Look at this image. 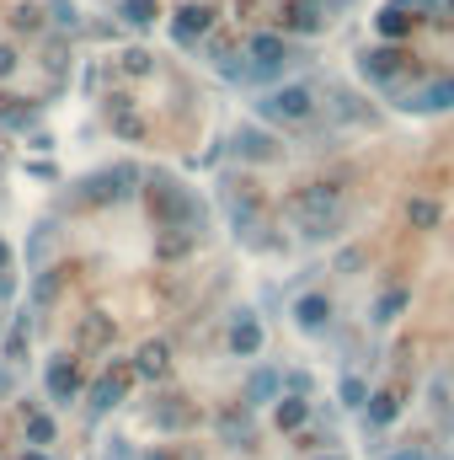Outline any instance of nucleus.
I'll list each match as a JSON object with an SVG mask.
<instances>
[{
	"label": "nucleus",
	"mask_w": 454,
	"mask_h": 460,
	"mask_svg": "<svg viewBox=\"0 0 454 460\" xmlns=\"http://www.w3.org/2000/svg\"><path fill=\"white\" fill-rule=\"evenodd\" d=\"M332 108H337L342 123H363V128L374 123V113H369V108H358V97H347V92H337V97H332Z\"/></svg>",
	"instance_id": "21"
},
{
	"label": "nucleus",
	"mask_w": 454,
	"mask_h": 460,
	"mask_svg": "<svg viewBox=\"0 0 454 460\" xmlns=\"http://www.w3.org/2000/svg\"><path fill=\"white\" fill-rule=\"evenodd\" d=\"M294 327L310 332V338L327 332V327H332V300H327V295H300V300H294Z\"/></svg>",
	"instance_id": "9"
},
{
	"label": "nucleus",
	"mask_w": 454,
	"mask_h": 460,
	"mask_svg": "<svg viewBox=\"0 0 454 460\" xmlns=\"http://www.w3.org/2000/svg\"><path fill=\"white\" fill-rule=\"evenodd\" d=\"M294 226L305 241H332L342 230V193L337 182H316L294 193Z\"/></svg>",
	"instance_id": "1"
},
{
	"label": "nucleus",
	"mask_w": 454,
	"mask_h": 460,
	"mask_svg": "<svg viewBox=\"0 0 454 460\" xmlns=\"http://www.w3.org/2000/svg\"><path fill=\"white\" fill-rule=\"evenodd\" d=\"M396 418H401V391H396V385L374 391V396H369V407H363V423H369V429L380 434V429H390Z\"/></svg>",
	"instance_id": "12"
},
{
	"label": "nucleus",
	"mask_w": 454,
	"mask_h": 460,
	"mask_svg": "<svg viewBox=\"0 0 454 460\" xmlns=\"http://www.w3.org/2000/svg\"><path fill=\"white\" fill-rule=\"evenodd\" d=\"M230 353H240V358L262 353V322H257L251 311H240V316L230 322Z\"/></svg>",
	"instance_id": "13"
},
{
	"label": "nucleus",
	"mask_w": 454,
	"mask_h": 460,
	"mask_svg": "<svg viewBox=\"0 0 454 460\" xmlns=\"http://www.w3.org/2000/svg\"><path fill=\"white\" fill-rule=\"evenodd\" d=\"M209 27H214V5H182V11H177V22H171V38L188 49V43H198Z\"/></svg>",
	"instance_id": "8"
},
{
	"label": "nucleus",
	"mask_w": 454,
	"mask_h": 460,
	"mask_svg": "<svg viewBox=\"0 0 454 460\" xmlns=\"http://www.w3.org/2000/svg\"><path fill=\"white\" fill-rule=\"evenodd\" d=\"M406 300H412V295H406V284H396V289H385V295L374 300V316H369V322H374V327H390V322H396V316L406 311Z\"/></svg>",
	"instance_id": "16"
},
{
	"label": "nucleus",
	"mask_w": 454,
	"mask_h": 460,
	"mask_svg": "<svg viewBox=\"0 0 454 460\" xmlns=\"http://www.w3.org/2000/svg\"><path fill=\"white\" fill-rule=\"evenodd\" d=\"M118 402H123V375H102V380L92 385V418L113 412Z\"/></svg>",
	"instance_id": "17"
},
{
	"label": "nucleus",
	"mask_w": 454,
	"mask_h": 460,
	"mask_svg": "<svg viewBox=\"0 0 454 460\" xmlns=\"http://www.w3.org/2000/svg\"><path fill=\"white\" fill-rule=\"evenodd\" d=\"M257 113L267 118V123H305V118L316 113V97H310V86H273L257 102Z\"/></svg>",
	"instance_id": "4"
},
{
	"label": "nucleus",
	"mask_w": 454,
	"mask_h": 460,
	"mask_svg": "<svg viewBox=\"0 0 454 460\" xmlns=\"http://www.w3.org/2000/svg\"><path fill=\"white\" fill-rule=\"evenodd\" d=\"M385 460H444L439 450H428V445H401V450H390Z\"/></svg>",
	"instance_id": "26"
},
{
	"label": "nucleus",
	"mask_w": 454,
	"mask_h": 460,
	"mask_svg": "<svg viewBox=\"0 0 454 460\" xmlns=\"http://www.w3.org/2000/svg\"><path fill=\"white\" fill-rule=\"evenodd\" d=\"M54 22H59V27H75V5H70V0H54Z\"/></svg>",
	"instance_id": "28"
},
{
	"label": "nucleus",
	"mask_w": 454,
	"mask_h": 460,
	"mask_svg": "<svg viewBox=\"0 0 454 460\" xmlns=\"http://www.w3.org/2000/svg\"><path fill=\"white\" fill-rule=\"evenodd\" d=\"M102 460H128V439H113V445H108V456Z\"/></svg>",
	"instance_id": "30"
},
{
	"label": "nucleus",
	"mask_w": 454,
	"mask_h": 460,
	"mask_svg": "<svg viewBox=\"0 0 454 460\" xmlns=\"http://www.w3.org/2000/svg\"><path fill=\"white\" fill-rule=\"evenodd\" d=\"M43 385H48V402H54V407H70V402L81 396V364H75V358H48Z\"/></svg>",
	"instance_id": "6"
},
{
	"label": "nucleus",
	"mask_w": 454,
	"mask_h": 460,
	"mask_svg": "<svg viewBox=\"0 0 454 460\" xmlns=\"http://www.w3.org/2000/svg\"><path fill=\"white\" fill-rule=\"evenodd\" d=\"M144 380H155V375H166V343H144L139 348V364H134Z\"/></svg>",
	"instance_id": "20"
},
{
	"label": "nucleus",
	"mask_w": 454,
	"mask_h": 460,
	"mask_svg": "<svg viewBox=\"0 0 454 460\" xmlns=\"http://www.w3.org/2000/svg\"><path fill=\"white\" fill-rule=\"evenodd\" d=\"M230 145H235V155H240V161H273V155H278V139H273V134H262V128H251V123H246V128H235V139H230Z\"/></svg>",
	"instance_id": "11"
},
{
	"label": "nucleus",
	"mask_w": 454,
	"mask_h": 460,
	"mask_svg": "<svg viewBox=\"0 0 454 460\" xmlns=\"http://www.w3.org/2000/svg\"><path fill=\"white\" fill-rule=\"evenodd\" d=\"M337 396H342V407H369V396H374V391H369V385H363L358 375H342Z\"/></svg>",
	"instance_id": "22"
},
{
	"label": "nucleus",
	"mask_w": 454,
	"mask_h": 460,
	"mask_svg": "<svg viewBox=\"0 0 454 460\" xmlns=\"http://www.w3.org/2000/svg\"><path fill=\"white\" fill-rule=\"evenodd\" d=\"M374 27H380V38H406V32H412V11H406V0H396V5H380Z\"/></svg>",
	"instance_id": "15"
},
{
	"label": "nucleus",
	"mask_w": 454,
	"mask_h": 460,
	"mask_svg": "<svg viewBox=\"0 0 454 460\" xmlns=\"http://www.w3.org/2000/svg\"><path fill=\"white\" fill-rule=\"evenodd\" d=\"M321 22H327L321 16V0H289L284 5V27L289 32H321Z\"/></svg>",
	"instance_id": "14"
},
{
	"label": "nucleus",
	"mask_w": 454,
	"mask_h": 460,
	"mask_svg": "<svg viewBox=\"0 0 454 460\" xmlns=\"http://www.w3.org/2000/svg\"><path fill=\"white\" fill-rule=\"evenodd\" d=\"M5 268H11V246L0 241V273H5Z\"/></svg>",
	"instance_id": "31"
},
{
	"label": "nucleus",
	"mask_w": 454,
	"mask_h": 460,
	"mask_svg": "<svg viewBox=\"0 0 454 460\" xmlns=\"http://www.w3.org/2000/svg\"><path fill=\"white\" fill-rule=\"evenodd\" d=\"M27 439L32 445H54V418L48 412H27Z\"/></svg>",
	"instance_id": "23"
},
{
	"label": "nucleus",
	"mask_w": 454,
	"mask_h": 460,
	"mask_svg": "<svg viewBox=\"0 0 454 460\" xmlns=\"http://www.w3.org/2000/svg\"><path fill=\"white\" fill-rule=\"evenodd\" d=\"M358 70H363V81H374V86H396L401 81V70H406V54L401 49H369V54H358Z\"/></svg>",
	"instance_id": "5"
},
{
	"label": "nucleus",
	"mask_w": 454,
	"mask_h": 460,
	"mask_svg": "<svg viewBox=\"0 0 454 460\" xmlns=\"http://www.w3.org/2000/svg\"><path fill=\"white\" fill-rule=\"evenodd\" d=\"M118 16H123L128 27H150V22L161 16V5H155V0H118Z\"/></svg>",
	"instance_id": "19"
},
{
	"label": "nucleus",
	"mask_w": 454,
	"mask_h": 460,
	"mask_svg": "<svg viewBox=\"0 0 454 460\" xmlns=\"http://www.w3.org/2000/svg\"><path fill=\"white\" fill-rule=\"evenodd\" d=\"M305 418H310V402H305V396H284V402H278V429H284V434L305 429Z\"/></svg>",
	"instance_id": "18"
},
{
	"label": "nucleus",
	"mask_w": 454,
	"mask_h": 460,
	"mask_svg": "<svg viewBox=\"0 0 454 460\" xmlns=\"http://www.w3.org/2000/svg\"><path fill=\"white\" fill-rule=\"evenodd\" d=\"M113 123H118V134H128V139H139V134H144V128H139V118H134V113H123V108L113 113Z\"/></svg>",
	"instance_id": "27"
},
{
	"label": "nucleus",
	"mask_w": 454,
	"mask_h": 460,
	"mask_svg": "<svg viewBox=\"0 0 454 460\" xmlns=\"http://www.w3.org/2000/svg\"><path fill=\"white\" fill-rule=\"evenodd\" d=\"M406 113H450L454 108V81L444 75V81H428V86H417L406 102H401Z\"/></svg>",
	"instance_id": "7"
},
{
	"label": "nucleus",
	"mask_w": 454,
	"mask_h": 460,
	"mask_svg": "<svg viewBox=\"0 0 454 460\" xmlns=\"http://www.w3.org/2000/svg\"><path fill=\"white\" fill-rule=\"evenodd\" d=\"M412 226H417V230H433V226H439V204L417 199V204H412Z\"/></svg>",
	"instance_id": "24"
},
{
	"label": "nucleus",
	"mask_w": 454,
	"mask_h": 460,
	"mask_svg": "<svg viewBox=\"0 0 454 460\" xmlns=\"http://www.w3.org/2000/svg\"><path fill=\"white\" fill-rule=\"evenodd\" d=\"M278 391H284V375H278V369H251L240 402H246V407H267V402H284Z\"/></svg>",
	"instance_id": "10"
},
{
	"label": "nucleus",
	"mask_w": 454,
	"mask_h": 460,
	"mask_svg": "<svg viewBox=\"0 0 454 460\" xmlns=\"http://www.w3.org/2000/svg\"><path fill=\"white\" fill-rule=\"evenodd\" d=\"M321 460H337V456H321Z\"/></svg>",
	"instance_id": "33"
},
{
	"label": "nucleus",
	"mask_w": 454,
	"mask_h": 460,
	"mask_svg": "<svg viewBox=\"0 0 454 460\" xmlns=\"http://www.w3.org/2000/svg\"><path fill=\"white\" fill-rule=\"evenodd\" d=\"M289 65H294V54H289V43H284L278 32H257V38L246 43V70H251V81H278Z\"/></svg>",
	"instance_id": "3"
},
{
	"label": "nucleus",
	"mask_w": 454,
	"mask_h": 460,
	"mask_svg": "<svg viewBox=\"0 0 454 460\" xmlns=\"http://www.w3.org/2000/svg\"><path fill=\"white\" fill-rule=\"evenodd\" d=\"M150 204H155V220L171 226V230H198L204 226V204H198L182 182H166V177H161V182L150 188Z\"/></svg>",
	"instance_id": "2"
},
{
	"label": "nucleus",
	"mask_w": 454,
	"mask_h": 460,
	"mask_svg": "<svg viewBox=\"0 0 454 460\" xmlns=\"http://www.w3.org/2000/svg\"><path fill=\"white\" fill-rule=\"evenodd\" d=\"M22 460H48V456H43V450H32V456H22Z\"/></svg>",
	"instance_id": "32"
},
{
	"label": "nucleus",
	"mask_w": 454,
	"mask_h": 460,
	"mask_svg": "<svg viewBox=\"0 0 454 460\" xmlns=\"http://www.w3.org/2000/svg\"><path fill=\"white\" fill-rule=\"evenodd\" d=\"M54 295H59V273H54V268H48V273H43V279H38V284H32V300H38V305H48V300H54Z\"/></svg>",
	"instance_id": "25"
},
{
	"label": "nucleus",
	"mask_w": 454,
	"mask_h": 460,
	"mask_svg": "<svg viewBox=\"0 0 454 460\" xmlns=\"http://www.w3.org/2000/svg\"><path fill=\"white\" fill-rule=\"evenodd\" d=\"M11 70H16V49H5V43H0V75H11Z\"/></svg>",
	"instance_id": "29"
}]
</instances>
